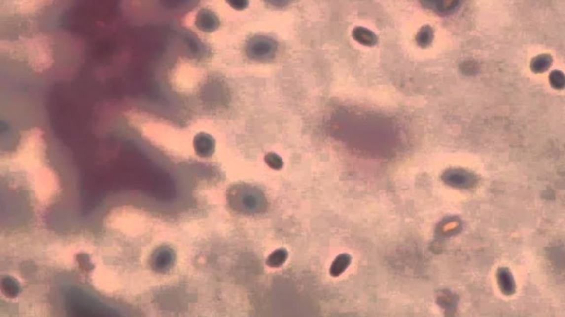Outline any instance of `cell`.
<instances>
[{"mask_svg":"<svg viewBox=\"0 0 565 317\" xmlns=\"http://www.w3.org/2000/svg\"><path fill=\"white\" fill-rule=\"evenodd\" d=\"M430 29L429 28H422V30L419 32V35H418V43L421 45H424V44H428L430 40L428 38L432 39V33H428V31Z\"/></svg>","mask_w":565,"mask_h":317,"instance_id":"obj_2","label":"cell"},{"mask_svg":"<svg viewBox=\"0 0 565 317\" xmlns=\"http://www.w3.org/2000/svg\"><path fill=\"white\" fill-rule=\"evenodd\" d=\"M353 39L359 42V43L363 44V45H374L377 43V36L376 34L373 33L368 29H365V28L362 27H358L355 28L353 32Z\"/></svg>","mask_w":565,"mask_h":317,"instance_id":"obj_1","label":"cell"}]
</instances>
